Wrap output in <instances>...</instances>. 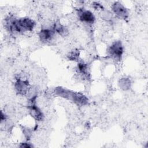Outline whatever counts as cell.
<instances>
[{
  "label": "cell",
  "mask_w": 148,
  "mask_h": 148,
  "mask_svg": "<svg viewBox=\"0 0 148 148\" xmlns=\"http://www.w3.org/2000/svg\"><path fill=\"white\" fill-rule=\"evenodd\" d=\"M31 115L37 121H41L43 119V114L41 110L35 105V103H30L28 106Z\"/></svg>",
  "instance_id": "cell-7"
},
{
  "label": "cell",
  "mask_w": 148,
  "mask_h": 148,
  "mask_svg": "<svg viewBox=\"0 0 148 148\" xmlns=\"http://www.w3.org/2000/svg\"><path fill=\"white\" fill-rule=\"evenodd\" d=\"M77 16L81 21L87 24H92L95 19L91 12L84 9H79L77 10Z\"/></svg>",
  "instance_id": "cell-5"
},
{
  "label": "cell",
  "mask_w": 148,
  "mask_h": 148,
  "mask_svg": "<svg viewBox=\"0 0 148 148\" xmlns=\"http://www.w3.org/2000/svg\"><path fill=\"white\" fill-rule=\"evenodd\" d=\"M101 13H102L101 15H102V18L106 20H109L112 18V13L108 11V10H103L102 11Z\"/></svg>",
  "instance_id": "cell-13"
},
{
  "label": "cell",
  "mask_w": 148,
  "mask_h": 148,
  "mask_svg": "<svg viewBox=\"0 0 148 148\" xmlns=\"http://www.w3.org/2000/svg\"><path fill=\"white\" fill-rule=\"evenodd\" d=\"M55 34L53 29L45 28L40 30L39 33V37L42 42H49L51 40Z\"/></svg>",
  "instance_id": "cell-8"
},
{
  "label": "cell",
  "mask_w": 148,
  "mask_h": 148,
  "mask_svg": "<svg viewBox=\"0 0 148 148\" xmlns=\"http://www.w3.org/2000/svg\"><path fill=\"white\" fill-rule=\"evenodd\" d=\"M20 147H32V145H31L29 143H23L20 146Z\"/></svg>",
  "instance_id": "cell-15"
},
{
  "label": "cell",
  "mask_w": 148,
  "mask_h": 148,
  "mask_svg": "<svg viewBox=\"0 0 148 148\" xmlns=\"http://www.w3.org/2000/svg\"><path fill=\"white\" fill-rule=\"evenodd\" d=\"M14 87L16 92L20 95H27L29 88V84L27 80H23L18 79L14 84Z\"/></svg>",
  "instance_id": "cell-6"
},
{
  "label": "cell",
  "mask_w": 148,
  "mask_h": 148,
  "mask_svg": "<svg viewBox=\"0 0 148 148\" xmlns=\"http://www.w3.org/2000/svg\"><path fill=\"white\" fill-rule=\"evenodd\" d=\"M79 56V52L77 50L72 51L69 55V59L71 60H76Z\"/></svg>",
  "instance_id": "cell-12"
},
{
  "label": "cell",
  "mask_w": 148,
  "mask_h": 148,
  "mask_svg": "<svg viewBox=\"0 0 148 148\" xmlns=\"http://www.w3.org/2000/svg\"><path fill=\"white\" fill-rule=\"evenodd\" d=\"M54 92L57 95L70 100L78 106L86 105L88 102V98L84 94L69 90L62 87H56Z\"/></svg>",
  "instance_id": "cell-2"
},
{
  "label": "cell",
  "mask_w": 148,
  "mask_h": 148,
  "mask_svg": "<svg viewBox=\"0 0 148 148\" xmlns=\"http://www.w3.org/2000/svg\"><path fill=\"white\" fill-rule=\"evenodd\" d=\"M77 68L79 72L84 76H86L88 75V68L86 64L84 63H79L77 65Z\"/></svg>",
  "instance_id": "cell-11"
},
{
  "label": "cell",
  "mask_w": 148,
  "mask_h": 148,
  "mask_svg": "<svg viewBox=\"0 0 148 148\" xmlns=\"http://www.w3.org/2000/svg\"><path fill=\"white\" fill-rule=\"evenodd\" d=\"M119 84L121 89L127 90L130 88L131 82L128 78H122L119 80Z\"/></svg>",
  "instance_id": "cell-10"
},
{
  "label": "cell",
  "mask_w": 148,
  "mask_h": 148,
  "mask_svg": "<svg viewBox=\"0 0 148 148\" xmlns=\"http://www.w3.org/2000/svg\"><path fill=\"white\" fill-rule=\"evenodd\" d=\"M53 29H54L55 32H57L61 35L65 36L68 32L67 28L64 25H62L61 23H60L58 22L54 24Z\"/></svg>",
  "instance_id": "cell-9"
},
{
  "label": "cell",
  "mask_w": 148,
  "mask_h": 148,
  "mask_svg": "<svg viewBox=\"0 0 148 148\" xmlns=\"http://www.w3.org/2000/svg\"><path fill=\"white\" fill-rule=\"evenodd\" d=\"M23 131H24V134L25 136L27 138H29V137L31 135V132H30L28 128H25L23 130Z\"/></svg>",
  "instance_id": "cell-14"
},
{
  "label": "cell",
  "mask_w": 148,
  "mask_h": 148,
  "mask_svg": "<svg viewBox=\"0 0 148 148\" xmlns=\"http://www.w3.org/2000/svg\"><path fill=\"white\" fill-rule=\"evenodd\" d=\"M108 53L109 56L116 60H120L123 53V46L120 41L114 42L108 48Z\"/></svg>",
  "instance_id": "cell-3"
},
{
  "label": "cell",
  "mask_w": 148,
  "mask_h": 148,
  "mask_svg": "<svg viewBox=\"0 0 148 148\" xmlns=\"http://www.w3.org/2000/svg\"><path fill=\"white\" fill-rule=\"evenodd\" d=\"M5 26L8 31L12 33L25 32L34 29L35 22L28 17L17 19L9 16L5 20Z\"/></svg>",
  "instance_id": "cell-1"
},
{
  "label": "cell",
  "mask_w": 148,
  "mask_h": 148,
  "mask_svg": "<svg viewBox=\"0 0 148 148\" xmlns=\"http://www.w3.org/2000/svg\"><path fill=\"white\" fill-rule=\"evenodd\" d=\"M112 9L113 13L120 18L125 20L128 17V12L127 9L120 2H114L112 6Z\"/></svg>",
  "instance_id": "cell-4"
}]
</instances>
